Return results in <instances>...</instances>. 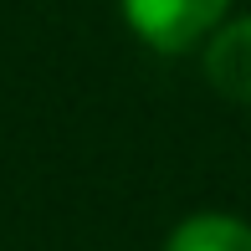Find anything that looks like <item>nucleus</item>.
<instances>
[{"label": "nucleus", "mask_w": 251, "mask_h": 251, "mask_svg": "<svg viewBox=\"0 0 251 251\" xmlns=\"http://www.w3.org/2000/svg\"><path fill=\"white\" fill-rule=\"evenodd\" d=\"M128 31L154 51H190L205 41L221 16L231 10V0H118Z\"/></svg>", "instance_id": "obj_1"}, {"label": "nucleus", "mask_w": 251, "mask_h": 251, "mask_svg": "<svg viewBox=\"0 0 251 251\" xmlns=\"http://www.w3.org/2000/svg\"><path fill=\"white\" fill-rule=\"evenodd\" d=\"M205 77L221 98L231 102H251V16L226 21L210 31L205 47Z\"/></svg>", "instance_id": "obj_2"}, {"label": "nucleus", "mask_w": 251, "mask_h": 251, "mask_svg": "<svg viewBox=\"0 0 251 251\" xmlns=\"http://www.w3.org/2000/svg\"><path fill=\"white\" fill-rule=\"evenodd\" d=\"M164 251H251V226L226 210H200L169 231Z\"/></svg>", "instance_id": "obj_3"}]
</instances>
